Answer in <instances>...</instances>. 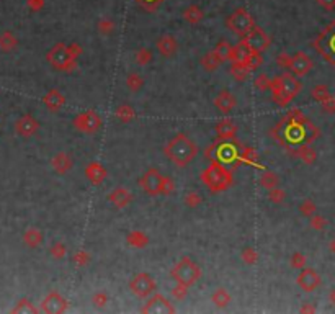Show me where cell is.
Returning a JSON list of instances; mask_svg holds the SVG:
<instances>
[{"label":"cell","instance_id":"1","mask_svg":"<svg viewBox=\"0 0 335 314\" xmlns=\"http://www.w3.org/2000/svg\"><path fill=\"white\" fill-rule=\"evenodd\" d=\"M270 134L277 139L281 146L293 147L298 144H311L319 137L320 131L317 126H314L311 120L304 115H301L296 120H285L281 118V121L275 126Z\"/></svg>","mask_w":335,"mask_h":314},{"label":"cell","instance_id":"2","mask_svg":"<svg viewBox=\"0 0 335 314\" xmlns=\"http://www.w3.org/2000/svg\"><path fill=\"white\" fill-rule=\"evenodd\" d=\"M200 149L192 137L185 133H177L172 139H170L165 147H163V154L167 155V159L175 164L177 167H187L190 166L198 155Z\"/></svg>","mask_w":335,"mask_h":314},{"label":"cell","instance_id":"3","mask_svg":"<svg viewBox=\"0 0 335 314\" xmlns=\"http://www.w3.org/2000/svg\"><path fill=\"white\" fill-rule=\"evenodd\" d=\"M200 180L203 185H206L209 192L221 193V192H226V190L232 187L234 177H232V172L224 166V164L213 161V162H209V166L201 172Z\"/></svg>","mask_w":335,"mask_h":314},{"label":"cell","instance_id":"4","mask_svg":"<svg viewBox=\"0 0 335 314\" xmlns=\"http://www.w3.org/2000/svg\"><path fill=\"white\" fill-rule=\"evenodd\" d=\"M205 157L209 161H218L221 164L229 167H237L240 164V144L234 139L229 141H221L219 144H211L206 150H205Z\"/></svg>","mask_w":335,"mask_h":314},{"label":"cell","instance_id":"5","mask_svg":"<svg viewBox=\"0 0 335 314\" xmlns=\"http://www.w3.org/2000/svg\"><path fill=\"white\" fill-rule=\"evenodd\" d=\"M201 275L203 272L200 265L190 257H182L172 268H170V277H172L177 283L185 285V286L196 285L200 281Z\"/></svg>","mask_w":335,"mask_h":314},{"label":"cell","instance_id":"6","mask_svg":"<svg viewBox=\"0 0 335 314\" xmlns=\"http://www.w3.org/2000/svg\"><path fill=\"white\" fill-rule=\"evenodd\" d=\"M226 26L237 36L245 38L257 25H255V20L250 13H248V10L244 9V7H240V9H235L231 15L226 18Z\"/></svg>","mask_w":335,"mask_h":314},{"label":"cell","instance_id":"7","mask_svg":"<svg viewBox=\"0 0 335 314\" xmlns=\"http://www.w3.org/2000/svg\"><path fill=\"white\" fill-rule=\"evenodd\" d=\"M46 61H48L52 69L56 70H64V72H72L77 67V59H74L67 51V44L64 43H56L46 54Z\"/></svg>","mask_w":335,"mask_h":314},{"label":"cell","instance_id":"8","mask_svg":"<svg viewBox=\"0 0 335 314\" xmlns=\"http://www.w3.org/2000/svg\"><path fill=\"white\" fill-rule=\"evenodd\" d=\"M280 78H281V94L277 100H275V103L280 105V107H288V105L299 95L301 89H303V84H301L299 78L294 74H291V72H285V74L280 75Z\"/></svg>","mask_w":335,"mask_h":314},{"label":"cell","instance_id":"9","mask_svg":"<svg viewBox=\"0 0 335 314\" xmlns=\"http://www.w3.org/2000/svg\"><path fill=\"white\" fill-rule=\"evenodd\" d=\"M312 46L320 52V56L325 61L335 65V20L314 39Z\"/></svg>","mask_w":335,"mask_h":314},{"label":"cell","instance_id":"10","mask_svg":"<svg viewBox=\"0 0 335 314\" xmlns=\"http://www.w3.org/2000/svg\"><path fill=\"white\" fill-rule=\"evenodd\" d=\"M72 124L83 134H95L103 126V120L95 110H89L75 115L74 120H72Z\"/></svg>","mask_w":335,"mask_h":314},{"label":"cell","instance_id":"11","mask_svg":"<svg viewBox=\"0 0 335 314\" xmlns=\"http://www.w3.org/2000/svg\"><path fill=\"white\" fill-rule=\"evenodd\" d=\"M129 290L134 296L144 299V298H149L152 293H155L157 283L150 273L141 272V273H136L134 277L129 280Z\"/></svg>","mask_w":335,"mask_h":314},{"label":"cell","instance_id":"12","mask_svg":"<svg viewBox=\"0 0 335 314\" xmlns=\"http://www.w3.org/2000/svg\"><path fill=\"white\" fill-rule=\"evenodd\" d=\"M142 314H174L177 312L175 306L170 301L159 293H152L147 298V301L141 307Z\"/></svg>","mask_w":335,"mask_h":314},{"label":"cell","instance_id":"13","mask_svg":"<svg viewBox=\"0 0 335 314\" xmlns=\"http://www.w3.org/2000/svg\"><path fill=\"white\" fill-rule=\"evenodd\" d=\"M139 185L149 196H162L163 175L157 169H149L139 179Z\"/></svg>","mask_w":335,"mask_h":314},{"label":"cell","instance_id":"14","mask_svg":"<svg viewBox=\"0 0 335 314\" xmlns=\"http://www.w3.org/2000/svg\"><path fill=\"white\" fill-rule=\"evenodd\" d=\"M67 309H69L67 299L56 290L46 294L43 303H41V307H39V311L46 312V314H62Z\"/></svg>","mask_w":335,"mask_h":314},{"label":"cell","instance_id":"15","mask_svg":"<svg viewBox=\"0 0 335 314\" xmlns=\"http://www.w3.org/2000/svg\"><path fill=\"white\" fill-rule=\"evenodd\" d=\"M296 283L303 291L311 293L314 290H317V288L320 286V283H322V280H320V275L314 270V268L303 267L301 268L299 275H298V278H296Z\"/></svg>","mask_w":335,"mask_h":314},{"label":"cell","instance_id":"16","mask_svg":"<svg viewBox=\"0 0 335 314\" xmlns=\"http://www.w3.org/2000/svg\"><path fill=\"white\" fill-rule=\"evenodd\" d=\"M242 39H245L254 52H264L265 49H268V46L272 44V38L268 36L265 30L260 28V26H255V28Z\"/></svg>","mask_w":335,"mask_h":314},{"label":"cell","instance_id":"17","mask_svg":"<svg viewBox=\"0 0 335 314\" xmlns=\"http://www.w3.org/2000/svg\"><path fill=\"white\" fill-rule=\"evenodd\" d=\"M312 67H314V62H312V59L309 56L304 54V52H296V54L291 56L290 67H288V70L296 77H304L312 70Z\"/></svg>","mask_w":335,"mask_h":314},{"label":"cell","instance_id":"18","mask_svg":"<svg viewBox=\"0 0 335 314\" xmlns=\"http://www.w3.org/2000/svg\"><path fill=\"white\" fill-rule=\"evenodd\" d=\"M38 131H39V121L30 113L22 115L15 121V133L22 137H31L35 136Z\"/></svg>","mask_w":335,"mask_h":314},{"label":"cell","instance_id":"19","mask_svg":"<svg viewBox=\"0 0 335 314\" xmlns=\"http://www.w3.org/2000/svg\"><path fill=\"white\" fill-rule=\"evenodd\" d=\"M214 107L222 115H229L237 108V98L229 90H221L214 98Z\"/></svg>","mask_w":335,"mask_h":314},{"label":"cell","instance_id":"20","mask_svg":"<svg viewBox=\"0 0 335 314\" xmlns=\"http://www.w3.org/2000/svg\"><path fill=\"white\" fill-rule=\"evenodd\" d=\"M108 201L118 209H124L128 208L131 203H133V193L129 190L123 188V187H116L108 193Z\"/></svg>","mask_w":335,"mask_h":314},{"label":"cell","instance_id":"21","mask_svg":"<svg viewBox=\"0 0 335 314\" xmlns=\"http://www.w3.org/2000/svg\"><path fill=\"white\" fill-rule=\"evenodd\" d=\"M155 48L162 57H174L179 52V41L172 35H163L157 39Z\"/></svg>","mask_w":335,"mask_h":314},{"label":"cell","instance_id":"22","mask_svg":"<svg viewBox=\"0 0 335 314\" xmlns=\"http://www.w3.org/2000/svg\"><path fill=\"white\" fill-rule=\"evenodd\" d=\"M43 105H44L48 111H52V113H56V111H59V110H61L64 105H65V97L61 94V90L49 89V90L43 95Z\"/></svg>","mask_w":335,"mask_h":314},{"label":"cell","instance_id":"23","mask_svg":"<svg viewBox=\"0 0 335 314\" xmlns=\"http://www.w3.org/2000/svg\"><path fill=\"white\" fill-rule=\"evenodd\" d=\"M51 167L56 174L59 175H65L69 174L72 167H74V159L67 154V152H57L52 155L51 159Z\"/></svg>","mask_w":335,"mask_h":314},{"label":"cell","instance_id":"24","mask_svg":"<svg viewBox=\"0 0 335 314\" xmlns=\"http://www.w3.org/2000/svg\"><path fill=\"white\" fill-rule=\"evenodd\" d=\"M85 177H87L94 185H100V183L107 180V177H108L107 167L100 162L92 161L89 166L85 167Z\"/></svg>","mask_w":335,"mask_h":314},{"label":"cell","instance_id":"25","mask_svg":"<svg viewBox=\"0 0 335 314\" xmlns=\"http://www.w3.org/2000/svg\"><path fill=\"white\" fill-rule=\"evenodd\" d=\"M237 131H239L237 124H235L232 120H221V121L214 126L216 137H218L219 141L234 139L235 134H237Z\"/></svg>","mask_w":335,"mask_h":314},{"label":"cell","instance_id":"26","mask_svg":"<svg viewBox=\"0 0 335 314\" xmlns=\"http://www.w3.org/2000/svg\"><path fill=\"white\" fill-rule=\"evenodd\" d=\"M288 149H290V152L294 157H298V159H301L304 164H307V166H311V164H314L317 159L316 150H314L309 144H306V142L298 144V146H293V147H288Z\"/></svg>","mask_w":335,"mask_h":314},{"label":"cell","instance_id":"27","mask_svg":"<svg viewBox=\"0 0 335 314\" xmlns=\"http://www.w3.org/2000/svg\"><path fill=\"white\" fill-rule=\"evenodd\" d=\"M44 242V234L38 227H28L23 232V244L28 249H38Z\"/></svg>","mask_w":335,"mask_h":314},{"label":"cell","instance_id":"28","mask_svg":"<svg viewBox=\"0 0 335 314\" xmlns=\"http://www.w3.org/2000/svg\"><path fill=\"white\" fill-rule=\"evenodd\" d=\"M200 64L206 72H214L221 64H224V59H222L218 52L213 49V51H209V52H206V54L201 56Z\"/></svg>","mask_w":335,"mask_h":314},{"label":"cell","instance_id":"29","mask_svg":"<svg viewBox=\"0 0 335 314\" xmlns=\"http://www.w3.org/2000/svg\"><path fill=\"white\" fill-rule=\"evenodd\" d=\"M126 242L134 249H146L149 246V236L144 232V231H139V229H134V231H129L126 234Z\"/></svg>","mask_w":335,"mask_h":314},{"label":"cell","instance_id":"30","mask_svg":"<svg viewBox=\"0 0 335 314\" xmlns=\"http://www.w3.org/2000/svg\"><path fill=\"white\" fill-rule=\"evenodd\" d=\"M252 49L250 46L247 44L245 39H242V41H239L235 46H232V52H231V61L229 62H244L245 59L252 54Z\"/></svg>","mask_w":335,"mask_h":314},{"label":"cell","instance_id":"31","mask_svg":"<svg viewBox=\"0 0 335 314\" xmlns=\"http://www.w3.org/2000/svg\"><path fill=\"white\" fill-rule=\"evenodd\" d=\"M231 301H232V296H231V293H229L226 288H216V290L213 291V294H211V303L216 306V307H219V309H224V307H227L229 304H231Z\"/></svg>","mask_w":335,"mask_h":314},{"label":"cell","instance_id":"32","mask_svg":"<svg viewBox=\"0 0 335 314\" xmlns=\"http://www.w3.org/2000/svg\"><path fill=\"white\" fill-rule=\"evenodd\" d=\"M203 18H205V12H203L201 7L196 4L188 5L187 9L183 10V20L190 25H198Z\"/></svg>","mask_w":335,"mask_h":314},{"label":"cell","instance_id":"33","mask_svg":"<svg viewBox=\"0 0 335 314\" xmlns=\"http://www.w3.org/2000/svg\"><path fill=\"white\" fill-rule=\"evenodd\" d=\"M115 116L121 123H131L136 118V111L129 103H121L115 108Z\"/></svg>","mask_w":335,"mask_h":314},{"label":"cell","instance_id":"34","mask_svg":"<svg viewBox=\"0 0 335 314\" xmlns=\"http://www.w3.org/2000/svg\"><path fill=\"white\" fill-rule=\"evenodd\" d=\"M240 164H248V166H259L260 167V154L257 149L252 146H247L240 150Z\"/></svg>","mask_w":335,"mask_h":314},{"label":"cell","instance_id":"35","mask_svg":"<svg viewBox=\"0 0 335 314\" xmlns=\"http://www.w3.org/2000/svg\"><path fill=\"white\" fill-rule=\"evenodd\" d=\"M229 72H231V75H232L237 82H244L245 78H248V75L252 74V72L248 70V67H247L244 62H231Z\"/></svg>","mask_w":335,"mask_h":314},{"label":"cell","instance_id":"36","mask_svg":"<svg viewBox=\"0 0 335 314\" xmlns=\"http://www.w3.org/2000/svg\"><path fill=\"white\" fill-rule=\"evenodd\" d=\"M260 185L270 190V188H275V187H280V177L277 172H273V170H267L264 169V174L260 175Z\"/></svg>","mask_w":335,"mask_h":314},{"label":"cell","instance_id":"37","mask_svg":"<svg viewBox=\"0 0 335 314\" xmlns=\"http://www.w3.org/2000/svg\"><path fill=\"white\" fill-rule=\"evenodd\" d=\"M17 46H18V39L12 31H4L2 35H0V49L2 51L5 52L13 51Z\"/></svg>","mask_w":335,"mask_h":314},{"label":"cell","instance_id":"38","mask_svg":"<svg viewBox=\"0 0 335 314\" xmlns=\"http://www.w3.org/2000/svg\"><path fill=\"white\" fill-rule=\"evenodd\" d=\"M124 84H126V87L131 90V92H139L142 87H144V78L141 74H137V72H129V74L126 75V81H124Z\"/></svg>","mask_w":335,"mask_h":314},{"label":"cell","instance_id":"39","mask_svg":"<svg viewBox=\"0 0 335 314\" xmlns=\"http://www.w3.org/2000/svg\"><path fill=\"white\" fill-rule=\"evenodd\" d=\"M49 255L54 260H62L65 255H67V246H65L64 242H61V241L52 242L51 247H49Z\"/></svg>","mask_w":335,"mask_h":314},{"label":"cell","instance_id":"40","mask_svg":"<svg viewBox=\"0 0 335 314\" xmlns=\"http://www.w3.org/2000/svg\"><path fill=\"white\" fill-rule=\"evenodd\" d=\"M214 51L218 52V54L224 59V62H229L231 61V52H232V44L226 41V39H221V41L214 46Z\"/></svg>","mask_w":335,"mask_h":314},{"label":"cell","instance_id":"41","mask_svg":"<svg viewBox=\"0 0 335 314\" xmlns=\"http://www.w3.org/2000/svg\"><path fill=\"white\" fill-rule=\"evenodd\" d=\"M134 59H136V64H139L141 67H144V65H149L150 62H152L154 54H152V51H150V49H147V48H141V49H137V51H136Z\"/></svg>","mask_w":335,"mask_h":314},{"label":"cell","instance_id":"42","mask_svg":"<svg viewBox=\"0 0 335 314\" xmlns=\"http://www.w3.org/2000/svg\"><path fill=\"white\" fill-rule=\"evenodd\" d=\"M183 203H185L187 208L196 209V208H200L203 205V196L198 192H188L185 195V198H183Z\"/></svg>","mask_w":335,"mask_h":314},{"label":"cell","instance_id":"43","mask_svg":"<svg viewBox=\"0 0 335 314\" xmlns=\"http://www.w3.org/2000/svg\"><path fill=\"white\" fill-rule=\"evenodd\" d=\"M240 259H242V262H244V264H247V265H255V264L259 262L260 255H259V252L255 251L254 247H245L244 251L240 252Z\"/></svg>","mask_w":335,"mask_h":314},{"label":"cell","instance_id":"44","mask_svg":"<svg viewBox=\"0 0 335 314\" xmlns=\"http://www.w3.org/2000/svg\"><path fill=\"white\" fill-rule=\"evenodd\" d=\"M311 95H312L314 100H317V102L322 103L324 100H327V98L330 97V92H329V87H327V85L319 84V85H316V87L312 89Z\"/></svg>","mask_w":335,"mask_h":314},{"label":"cell","instance_id":"45","mask_svg":"<svg viewBox=\"0 0 335 314\" xmlns=\"http://www.w3.org/2000/svg\"><path fill=\"white\" fill-rule=\"evenodd\" d=\"M39 309L31 303L30 299H26V298H23V299H20L18 301V304L13 307V312H30V314H36Z\"/></svg>","mask_w":335,"mask_h":314},{"label":"cell","instance_id":"46","mask_svg":"<svg viewBox=\"0 0 335 314\" xmlns=\"http://www.w3.org/2000/svg\"><path fill=\"white\" fill-rule=\"evenodd\" d=\"M244 64L248 67V70L254 72L255 69H259L262 64H264V56H262V52H252L250 56H248Z\"/></svg>","mask_w":335,"mask_h":314},{"label":"cell","instance_id":"47","mask_svg":"<svg viewBox=\"0 0 335 314\" xmlns=\"http://www.w3.org/2000/svg\"><path fill=\"white\" fill-rule=\"evenodd\" d=\"M268 200H270L272 203H275V205H281V203L286 200V192L280 187L270 188L268 190Z\"/></svg>","mask_w":335,"mask_h":314},{"label":"cell","instance_id":"48","mask_svg":"<svg viewBox=\"0 0 335 314\" xmlns=\"http://www.w3.org/2000/svg\"><path fill=\"white\" fill-rule=\"evenodd\" d=\"M92 260V255L85 251V249H80V251H77L74 255H72V262L77 265V267H85L89 265Z\"/></svg>","mask_w":335,"mask_h":314},{"label":"cell","instance_id":"49","mask_svg":"<svg viewBox=\"0 0 335 314\" xmlns=\"http://www.w3.org/2000/svg\"><path fill=\"white\" fill-rule=\"evenodd\" d=\"M299 211L303 216H307V218H309V216H312L314 213H317V206L311 198H304L299 205Z\"/></svg>","mask_w":335,"mask_h":314},{"label":"cell","instance_id":"50","mask_svg":"<svg viewBox=\"0 0 335 314\" xmlns=\"http://www.w3.org/2000/svg\"><path fill=\"white\" fill-rule=\"evenodd\" d=\"M270 82H272V78L268 77V74H265V72H260V74L254 78L255 87H257L259 90H262V92L270 90Z\"/></svg>","mask_w":335,"mask_h":314},{"label":"cell","instance_id":"51","mask_svg":"<svg viewBox=\"0 0 335 314\" xmlns=\"http://www.w3.org/2000/svg\"><path fill=\"white\" fill-rule=\"evenodd\" d=\"M116 30V23L113 22V20L110 18H103L98 22V31L102 33V35H111Z\"/></svg>","mask_w":335,"mask_h":314},{"label":"cell","instance_id":"52","mask_svg":"<svg viewBox=\"0 0 335 314\" xmlns=\"http://www.w3.org/2000/svg\"><path fill=\"white\" fill-rule=\"evenodd\" d=\"M108 301H110V296L105 291H97L92 294V304L95 307H105L108 304Z\"/></svg>","mask_w":335,"mask_h":314},{"label":"cell","instance_id":"53","mask_svg":"<svg viewBox=\"0 0 335 314\" xmlns=\"http://www.w3.org/2000/svg\"><path fill=\"white\" fill-rule=\"evenodd\" d=\"M309 222H311V227L316 229V231H322L327 226V219L324 216H320L319 213H314L312 216H309Z\"/></svg>","mask_w":335,"mask_h":314},{"label":"cell","instance_id":"54","mask_svg":"<svg viewBox=\"0 0 335 314\" xmlns=\"http://www.w3.org/2000/svg\"><path fill=\"white\" fill-rule=\"evenodd\" d=\"M290 264H291L293 268H298V270H301V268L306 267V264H307L306 255L301 254V252H294L291 255V259H290Z\"/></svg>","mask_w":335,"mask_h":314},{"label":"cell","instance_id":"55","mask_svg":"<svg viewBox=\"0 0 335 314\" xmlns=\"http://www.w3.org/2000/svg\"><path fill=\"white\" fill-rule=\"evenodd\" d=\"M188 291H190V286H185V285H180L177 283L175 288L172 290V296L177 299V301H183L187 296H188Z\"/></svg>","mask_w":335,"mask_h":314},{"label":"cell","instance_id":"56","mask_svg":"<svg viewBox=\"0 0 335 314\" xmlns=\"http://www.w3.org/2000/svg\"><path fill=\"white\" fill-rule=\"evenodd\" d=\"M137 5H141L144 10L147 12H155L162 5L163 0H136Z\"/></svg>","mask_w":335,"mask_h":314},{"label":"cell","instance_id":"57","mask_svg":"<svg viewBox=\"0 0 335 314\" xmlns=\"http://www.w3.org/2000/svg\"><path fill=\"white\" fill-rule=\"evenodd\" d=\"M290 61H291V54H288V52H280L277 56V64L283 69L290 67Z\"/></svg>","mask_w":335,"mask_h":314},{"label":"cell","instance_id":"58","mask_svg":"<svg viewBox=\"0 0 335 314\" xmlns=\"http://www.w3.org/2000/svg\"><path fill=\"white\" fill-rule=\"evenodd\" d=\"M67 51H69V54L74 57V59H78L82 52H83L82 46L78 44V43H70V44H67Z\"/></svg>","mask_w":335,"mask_h":314},{"label":"cell","instance_id":"59","mask_svg":"<svg viewBox=\"0 0 335 314\" xmlns=\"http://www.w3.org/2000/svg\"><path fill=\"white\" fill-rule=\"evenodd\" d=\"M322 110L325 111V113H335V97H329L327 100H324L322 103Z\"/></svg>","mask_w":335,"mask_h":314},{"label":"cell","instance_id":"60","mask_svg":"<svg viewBox=\"0 0 335 314\" xmlns=\"http://www.w3.org/2000/svg\"><path fill=\"white\" fill-rule=\"evenodd\" d=\"M317 4L327 12H332L335 9V0H317Z\"/></svg>","mask_w":335,"mask_h":314},{"label":"cell","instance_id":"61","mask_svg":"<svg viewBox=\"0 0 335 314\" xmlns=\"http://www.w3.org/2000/svg\"><path fill=\"white\" fill-rule=\"evenodd\" d=\"M28 7L33 12H38L44 7V0H28Z\"/></svg>","mask_w":335,"mask_h":314},{"label":"cell","instance_id":"62","mask_svg":"<svg viewBox=\"0 0 335 314\" xmlns=\"http://www.w3.org/2000/svg\"><path fill=\"white\" fill-rule=\"evenodd\" d=\"M314 311H316V307H314V306H309V304H306V306L301 307V312H314Z\"/></svg>","mask_w":335,"mask_h":314},{"label":"cell","instance_id":"63","mask_svg":"<svg viewBox=\"0 0 335 314\" xmlns=\"http://www.w3.org/2000/svg\"><path fill=\"white\" fill-rule=\"evenodd\" d=\"M329 301H330V303L335 306V288H333V290L329 293Z\"/></svg>","mask_w":335,"mask_h":314},{"label":"cell","instance_id":"64","mask_svg":"<svg viewBox=\"0 0 335 314\" xmlns=\"http://www.w3.org/2000/svg\"><path fill=\"white\" fill-rule=\"evenodd\" d=\"M329 249H330V252H333L335 254V238L330 241V244H329Z\"/></svg>","mask_w":335,"mask_h":314}]
</instances>
